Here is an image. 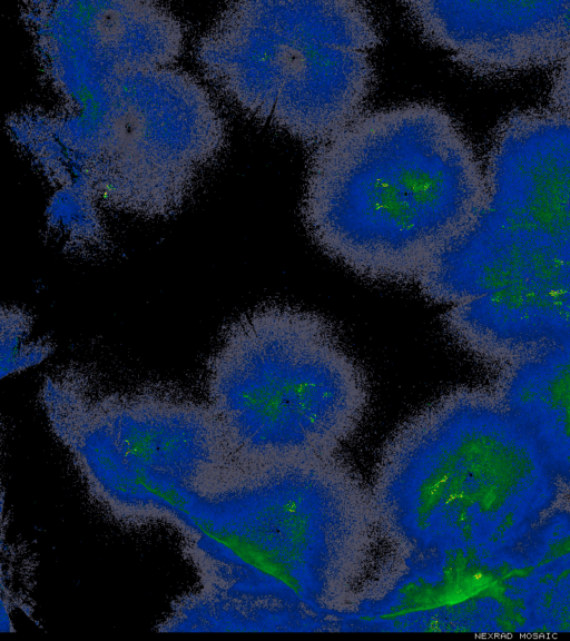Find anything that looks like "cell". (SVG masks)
Returning <instances> with one entry per match:
<instances>
[{
    "label": "cell",
    "mask_w": 570,
    "mask_h": 641,
    "mask_svg": "<svg viewBox=\"0 0 570 641\" xmlns=\"http://www.w3.org/2000/svg\"><path fill=\"white\" fill-rule=\"evenodd\" d=\"M379 43L356 1H242L220 13L197 53L245 112L318 146L361 115Z\"/></svg>",
    "instance_id": "obj_5"
},
{
    "label": "cell",
    "mask_w": 570,
    "mask_h": 641,
    "mask_svg": "<svg viewBox=\"0 0 570 641\" xmlns=\"http://www.w3.org/2000/svg\"><path fill=\"white\" fill-rule=\"evenodd\" d=\"M55 351L51 339L39 338L32 341L22 352L16 355L7 365L1 367V376L19 373L28 367L40 364Z\"/></svg>",
    "instance_id": "obj_13"
},
{
    "label": "cell",
    "mask_w": 570,
    "mask_h": 641,
    "mask_svg": "<svg viewBox=\"0 0 570 641\" xmlns=\"http://www.w3.org/2000/svg\"><path fill=\"white\" fill-rule=\"evenodd\" d=\"M224 141L223 120L191 76L170 67L134 71L102 144L106 205L145 218L175 214Z\"/></svg>",
    "instance_id": "obj_7"
},
{
    "label": "cell",
    "mask_w": 570,
    "mask_h": 641,
    "mask_svg": "<svg viewBox=\"0 0 570 641\" xmlns=\"http://www.w3.org/2000/svg\"><path fill=\"white\" fill-rule=\"evenodd\" d=\"M95 195L80 186L59 187L46 209V234L60 248L79 258H100L111 240Z\"/></svg>",
    "instance_id": "obj_11"
},
{
    "label": "cell",
    "mask_w": 570,
    "mask_h": 641,
    "mask_svg": "<svg viewBox=\"0 0 570 641\" xmlns=\"http://www.w3.org/2000/svg\"><path fill=\"white\" fill-rule=\"evenodd\" d=\"M205 385L228 448L245 465L337 456L370 403L366 375L333 324L285 304L227 324Z\"/></svg>",
    "instance_id": "obj_4"
},
{
    "label": "cell",
    "mask_w": 570,
    "mask_h": 641,
    "mask_svg": "<svg viewBox=\"0 0 570 641\" xmlns=\"http://www.w3.org/2000/svg\"><path fill=\"white\" fill-rule=\"evenodd\" d=\"M485 200L484 172L454 119L413 102L360 115L317 146L302 216L314 243L356 275L417 283Z\"/></svg>",
    "instance_id": "obj_2"
},
{
    "label": "cell",
    "mask_w": 570,
    "mask_h": 641,
    "mask_svg": "<svg viewBox=\"0 0 570 641\" xmlns=\"http://www.w3.org/2000/svg\"><path fill=\"white\" fill-rule=\"evenodd\" d=\"M552 107L570 114V53L560 63L551 88Z\"/></svg>",
    "instance_id": "obj_14"
},
{
    "label": "cell",
    "mask_w": 570,
    "mask_h": 641,
    "mask_svg": "<svg viewBox=\"0 0 570 641\" xmlns=\"http://www.w3.org/2000/svg\"><path fill=\"white\" fill-rule=\"evenodd\" d=\"M370 491L337 456L242 465L188 552L210 630H318L350 611L374 559Z\"/></svg>",
    "instance_id": "obj_1"
},
{
    "label": "cell",
    "mask_w": 570,
    "mask_h": 641,
    "mask_svg": "<svg viewBox=\"0 0 570 641\" xmlns=\"http://www.w3.org/2000/svg\"><path fill=\"white\" fill-rule=\"evenodd\" d=\"M492 389L570 490V337L501 366Z\"/></svg>",
    "instance_id": "obj_10"
},
{
    "label": "cell",
    "mask_w": 570,
    "mask_h": 641,
    "mask_svg": "<svg viewBox=\"0 0 570 641\" xmlns=\"http://www.w3.org/2000/svg\"><path fill=\"white\" fill-rule=\"evenodd\" d=\"M470 355L507 365L570 337V263L468 230L417 280Z\"/></svg>",
    "instance_id": "obj_6"
},
{
    "label": "cell",
    "mask_w": 570,
    "mask_h": 641,
    "mask_svg": "<svg viewBox=\"0 0 570 641\" xmlns=\"http://www.w3.org/2000/svg\"><path fill=\"white\" fill-rule=\"evenodd\" d=\"M484 176L475 221L570 262V114L551 107L509 116Z\"/></svg>",
    "instance_id": "obj_8"
},
{
    "label": "cell",
    "mask_w": 570,
    "mask_h": 641,
    "mask_svg": "<svg viewBox=\"0 0 570 641\" xmlns=\"http://www.w3.org/2000/svg\"><path fill=\"white\" fill-rule=\"evenodd\" d=\"M0 319L1 366H4L31 343L27 342V338L32 329L33 318L18 306L2 305Z\"/></svg>",
    "instance_id": "obj_12"
},
{
    "label": "cell",
    "mask_w": 570,
    "mask_h": 641,
    "mask_svg": "<svg viewBox=\"0 0 570 641\" xmlns=\"http://www.w3.org/2000/svg\"><path fill=\"white\" fill-rule=\"evenodd\" d=\"M368 491L390 554L421 556L499 552L562 489L492 387L460 386L394 431Z\"/></svg>",
    "instance_id": "obj_3"
},
{
    "label": "cell",
    "mask_w": 570,
    "mask_h": 641,
    "mask_svg": "<svg viewBox=\"0 0 570 641\" xmlns=\"http://www.w3.org/2000/svg\"><path fill=\"white\" fill-rule=\"evenodd\" d=\"M422 34L481 75L561 63L570 53V1H411Z\"/></svg>",
    "instance_id": "obj_9"
}]
</instances>
